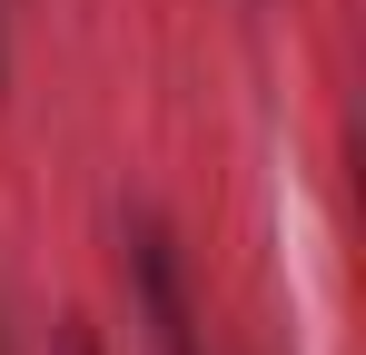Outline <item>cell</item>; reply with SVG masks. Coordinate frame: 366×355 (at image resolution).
<instances>
[{
	"mask_svg": "<svg viewBox=\"0 0 366 355\" xmlns=\"http://www.w3.org/2000/svg\"><path fill=\"white\" fill-rule=\"evenodd\" d=\"M129 296H139L159 355H208V326H198V296H188V267H179V237L159 227L149 207H129Z\"/></svg>",
	"mask_w": 366,
	"mask_h": 355,
	"instance_id": "1",
	"label": "cell"
},
{
	"mask_svg": "<svg viewBox=\"0 0 366 355\" xmlns=\"http://www.w3.org/2000/svg\"><path fill=\"white\" fill-rule=\"evenodd\" d=\"M60 355H99V346H89V336H79V326H69V336H60Z\"/></svg>",
	"mask_w": 366,
	"mask_h": 355,
	"instance_id": "2",
	"label": "cell"
}]
</instances>
